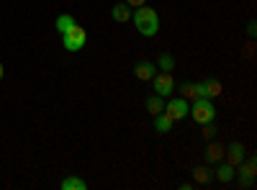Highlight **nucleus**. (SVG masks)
Returning a JSON list of instances; mask_svg holds the SVG:
<instances>
[{
    "label": "nucleus",
    "instance_id": "obj_17",
    "mask_svg": "<svg viewBox=\"0 0 257 190\" xmlns=\"http://www.w3.org/2000/svg\"><path fill=\"white\" fill-rule=\"evenodd\" d=\"M180 95H183V98H193V100L201 98V93H198V82H183V85H180Z\"/></svg>",
    "mask_w": 257,
    "mask_h": 190
},
{
    "label": "nucleus",
    "instance_id": "obj_20",
    "mask_svg": "<svg viewBox=\"0 0 257 190\" xmlns=\"http://www.w3.org/2000/svg\"><path fill=\"white\" fill-rule=\"evenodd\" d=\"M213 134H216V129H213V121H211V123H203V136H206V139H213Z\"/></svg>",
    "mask_w": 257,
    "mask_h": 190
},
{
    "label": "nucleus",
    "instance_id": "obj_3",
    "mask_svg": "<svg viewBox=\"0 0 257 190\" xmlns=\"http://www.w3.org/2000/svg\"><path fill=\"white\" fill-rule=\"evenodd\" d=\"M85 41H88V31H85L82 26H77V24L62 34V47L67 52H80L85 47Z\"/></svg>",
    "mask_w": 257,
    "mask_h": 190
},
{
    "label": "nucleus",
    "instance_id": "obj_22",
    "mask_svg": "<svg viewBox=\"0 0 257 190\" xmlns=\"http://www.w3.org/2000/svg\"><path fill=\"white\" fill-rule=\"evenodd\" d=\"M239 185L242 187H252L254 185V177H239Z\"/></svg>",
    "mask_w": 257,
    "mask_h": 190
},
{
    "label": "nucleus",
    "instance_id": "obj_14",
    "mask_svg": "<svg viewBox=\"0 0 257 190\" xmlns=\"http://www.w3.org/2000/svg\"><path fill=\"white\" fill-rule=\"evenodd\" d=\"M59 187L62 190H88V182H85L82 177H64Z\"/></svg>",
    "mask_w": 257,
    "mask_h": 190
},
{
    "label": "nucleus",
    "instance_id": "obj_4",
    "mask_svg": "<svg viewBox=\"0 0 257 190\" xmlns=\"http://www.w3.org/2000/svg\"><path fill=\"white\" fill-rule=\"evenodd\" d=\"M152 82H155V95L170 98V95H173V90H175V80H173V72H155Z\"/></svg>",
    "mask_w": 257,
    "mask_h": 190
},
{
    "label": "nucleus",
    "instance_id": "obj_1",
    "mask_svg": "<svg viewBox=\"0 0 257 190\" xmlns=\"http://www.w3.org/2000/svg\"><path fill=\"white\" fill-rule=\"evenodd\" d=\"M132 21H134L137 31H139L142 36H147V39L157 36V31H160V16H157L155 8H147V6L134 8V11H132Z\"/></svg>",
    "mask_w": 257,
    "mask_h": 190
},
{
    "label": "nucleus",
    "instance_id": "obj_16",
    "mask_svg": "<svg viewBox=\"0 0 257 190\" xmlns=\"http://www.w3.org/2000/svg\"><path fill=\"white\" fill-rule=\"evenodd\" d=\"M75 24H77V21H75L70 13H62V16H57V31H59V34H64L67 29H72Z\"/></svg>",
    "mask_w": 257,
    "mask_h": 190
},
{
    "label": "nucleus",
    "instance_id": "obj_15",
    "mask_svg": "<svg viewBox=\"0 0 257 190\" xmlns=\"http://www.w3.org/2000/svg\"><path fill=\"white\" fill-rule=\"evenodd\" d=\"M206 157H208V162H221V159H224V146L211 141L208 149H206Z\"/></svg>",
    "mask_w": 257,
    "mask_h": 190
},
{
    "label": "nucleus",
    "instance_id": "obj_5",
    "mask_svg": "<svg viewBox=\"0 0 257 190\" xmlns=\"http://www.w3.org/2000/svg\"><path fill=\"white\" fill-rule=\"evenodd\" d=\"M188 111H190V105H188V100H185L183 95L165 103V113L173 118V121H183V118L188 116Z\"/></svg>",
    "mask_w": 257,
    "mask_h": 190
},
{
    "label": "nucleus",
    "instance_id": "obj_23",
    "mask_svg": "<svg viewBox=\"0 0 257 190\" xmlns=\"http://www.w3.org/2000/svg\"><path fill=\"white\" fill-rule=\"evenodd\" d=\"M247 34H249V36H254V21H249V26H247Z\"/></svg>",
    "mask_w": 257,
    "mask_h": 190
},
{
    "label": "nucleus",
    "instance_id": "obj_2",
    "mask_svg": "<svg viewBox=\"0 0 257 190\" xmlns=\"http://www.w3.org/2000/svg\"><path fill=\"white\" fill-rule=\"evenodd\" d=\"M188 116L198 126H203V123H211L213 118H216V108H213L211 98H196L193 105H190V111H188Z\"/></svg>",
    "mask_w": 257,
    "mask_h": 190
},
{
    "label": "nucleus",
    "instance_id": "obj_12",
    "mask_svg": "<svg viewBox=\"0 0 257 190\" xmlns=\"http://www.w3.org/2000/svg\"><path fill=\"white\" fill-rule=\"evenodd\" d=\"M144 105H147V111L152 113V116H157V113L165 111V98H162V95H149Z\"/></svg>",
    "mask_w": 257,
    "mask_h": 190
},
{
    "label": "nucleus",
    "instance_id": "obj_19",
    "mask_svg": "<svg viewBox=\"0 0 257 190\" xmlns=\"http://www.w3.org/2000/svg\"><path fill=\"white\" fill-rule=\"evenodd\" d=\"M162 72H170V70H175V57L173 54H160V65H157Z\"/></svg>",
    "mask_w": 257,
    "mask_h": 190
},
{
    "label": "nucleus",
    "instance_id": "obj_13",
    "mask_svg": "<svg viewBox=\"0 0 257 190\" xmlns=\"http://www.w3.org/2000/svg\"><path fill=\"white\" fill-rule=\"evenodd\" d=\"M173 123H175V121H173V118H170V116H167L165 111L155 116V129H157L160 134H167L170 129H173Z\"/></svg>",
    "mask_w": 257,
    "mask_h": 190
},
{
    "label": "nucleus",
    "instance_id": "obj_9",
    "mask_svg": "<svg viewBox=\"0 0 257 190\" xmlns=\"http://www.w3.org/2000/svg\"><path fill=\"white\" fill-rule=\"evenodd\" d=\"M213 177H216L219 182H231L234 177H237V167L229 164V162H224V164H219L216 170H213Z\"/></svg>",
    "mask_w": 257,
    "mask_h": 190
},
{
    "label": "nucleus",
    "instance_id": "obj_11",
    "mask_svg": "<svg viewBox=\"0 0 257 190\" xmlns=\"http://www.w3.org/2000/svg\"><path fill=\"white\" fill-rule=\"evenodd\" d=\"M237 170H239V177H254V175H257V162H254V157L242 159V162L237 164Z\"/></svg>",
    "mask_w": 257,
    "mask_h": 190
},
{
    "label": "nucleus",
    "instance_id": "obj_7",
    "mask_svg": "<svg viewBox=\"0 0 257 190\" xmlns=\"http://www.w3.org/2000/svg\"><path fill=\"white\" fill-rule=\"evenodd\" d=\"M155 72H157V65H155V62H137V65H134V77L137 80H152L155 77Z\"/></svg>",
    "mask_w": 257,
    "mask_h": 190
},
{
    "label": "nucleus",
    "instance_id": "obj_24",
    "mask_svg": "<svg viewBox=\"0 0 257 190\" xmlns=\"http://www.w3.org/2000/svg\"><path fill=\"white\" fill-rule=\"evenodd\" d=\"M3 75H6V70H3V62H0V80H3Z\"/></svg>",
    "mask_w": 257,
    "mask_h": 190
},
{
    "label": "nucleus",
    "instance_id": "obj_21",
    "mask_svg": "<svg viewBox=\"0 0 257 190\" xmlns=\"http://www.w3.org/2000/svg\"><path fill=\"white\" fill-rule=\"evenodd\" d=\"M128 8H139V6H147V0H123Z\"/></svg>",
    "mask_w": 257,
    "mask_h": 190
},
{
    "label": "nucleus",
    "instance_id": "obj_6",
    "mask_svg": "<svg viewBox=\"0 0 257 190\" xmlns=\"http://www.w3.org/2000/svg\"><path fill=\"white\" fill-rule=\"evenodd\" d=\"M221 82L219 80H203V82H198V93H201V98H219L221 95Z\"/></svg>",
    "mask_w": 257,
    "mask_h": 190
},
{
    "label": "nucleus",
    "instance_id": "obj_10",
    "mask_svg": "<svg viewBox=\"0 0 257 190\" xmlns=\"http://www.w3.org/2000/svg\"><path fill=\"white\" fill-rule=\"evenodd\" d=\"M132 11H134V8H128L126 3H116V6L111 8V18L118 21V24H126V21H132Z\"/></svg>",
    "mask_w": 257,
    "mask_h": 190
},
{
    "label": "nucleus",
    "instance_id": "obj_18",
    "mask_svg": "<svg viewBox=\"0 0 257 190\" xmlns=\"http://www.w3.org/2000/svg\"><path fill=\"white\" fill-rule=\"evenodd\" d=\"M193 177H196V182H198V185H206V182L213 177V172L208 170V167H196V172H193Z\"/></svg>",
    "mask_w": 257,
    "mask_h": 190
},
{
    "label": "nucleus",
    "instance_id": "obj_8",
    "mask_svg": "<svg viewBox=\"0 0 257 190\" xmlns=\"http://www.w3.org/2000/svg\"><path fill=\"white\" fill-rule=\"evenodd\" d=\"M224 157L229 159V164L237 167V164L244 159V146H242L239 141H231V144L226 146V149H224Z\"/></svg>",
    "mask_w": 257,
    "mask_h": 190
}]
</instances>
